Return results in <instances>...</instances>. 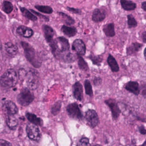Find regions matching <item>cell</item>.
<instances>
[{
    "label": "cell",
    "mask_w": 146,
    "mask_h": 146,
    "mask_svg": "<svg viewBox=\"0 0 146 146\" xmlns=\"http://www.w3.org/2000/svg\"><path fill=\"white\" fill-rule=\"evenodd\" d=\"M88 58L92 61V63L94 65L98 66L100 65V63L103 60L102 55H94L91 54Z\"/></svg>",
    "instance_id": "31"
},
{
    "label": "cell",
    "mask_w": 146,
    "mask_h": 146,
    "mask_svg": "<svg viewBox=\"0 0 146 146\" xmlns=\"http://www.w3.org/2000/svg\"><path fill=\"white\" fill-rule=\"evenodd\" d=\"M18 75L15 70L12 68L7 70L0 78V85L6 88L14 87L18 82Z\"/></svg>",
    "instance_id": "3"
},
{
    "label": "cell",
    "mask_w": 146,
    "mask_h": 146,
    "mask_svg": "<svg viewBox=\"0 0 146 146\" xmlns=\"http://www.w3.org/2000/svg\"><path fill=\"white\" fill-rule=\"evenodd\" d=\"M105 104L110 108L111 111L112 117L113 120H116L121 113V110L115 99L110 98L104 100Z\"/></svg>",
    "instance_id": "9"
},
{
    "label": "cell",
    "mask_w": 146,
    "mask_h": 146,
    "mask_svg": "<svg viewBox=\"0 0 146 146\" xmlns=\"http://www.w3.org/2000/svg\"><path fill=\"white\" fill-rule=\"evenodd\" d=\"M61 106H62V102L60 100H58L56 101L51 107V112L54 116L57 115L61 109Z\"/></svg>",
    "instance_id": "28"
},
{
    "label": "cell",
    "mask_w": 146,
    "mask_h": 146,
    "mask_svg": "<svg viewBox=\"0 0 146 146\" xmlns=\"http://www.w3.org/2000/svg\"><path fill=\"white\" fill-rule=\"evenodd\" d=\"M107 63L110 67L111 70L113 72H117L119 71V64L116 60L115 58L110 54H108V56L107 57Z\"/></svg>",
    "instance_id": "19"
},
{
    "label": "cell",
    "mask_w": 146,
    "mask_h": 146,
    "mask_svg": "<svg viewBox=\"0 0 146 146\" xmlns=\"http://www.w3.org/2000/svg\"><path fill=\"white\" fill-rule=\"evenodd\" d=\"M26 119L31 123L34 124L36 125L39 126H42L43 124V120L39 117H38L35 114L30 113V112H27L26 113Z\"/></svg>",
    "instance_id": "18"
},
{
    "label": "cell",
    "mask_w": 146,
    "mask_h": 146,
    "mask_svg": "<svg viewBox=\"0 0 146 146\" xmlns=\"http://www.w3.org/2000/svg\"><path fill=\"white\" fill-rule=\"evenodd\" d=\"M72 50L76 55L83 56L86 52V46L84 42L80 39H76L72 43Z\"/></svg>",
    "instance_id": "10"
},
{
    "label": "cell",
    "mask_w": 146,
    "mask_h": 146,
    "mask_svg": "<svg viewBox=\"0 0 146 146\" xmlns=\"http://www.w3.org/2000/svg\"><path fill=\"white\" fill-rule=\"evenodd\" d=\"M6 51L10 55H15L18 51V47L11 42H7L5 45Z\"/></svg>",
    "instance_id": "24"
},
{
    "label": "cell",
    "mask_w": 146,
    "mask_h": 146,
    "mask_svg": "<svg viewBox=\"0 0 146 146\" xmlns=\"http://www.w3.org/2000/svg\"><path fill=\"white\" fill-rule=\"evenodd\" d=\"M66 111L68 115L72 119L81 120L83 116L79 106L76 103H72L68 104L66 107Z\"/></svg>",
    "instance_id": "7"
},
{
    "label": "cell",
    "mask_w": 146,
    "mask_h": 146,
    "mask_svg": "<svg viewBox=\"0 0 146 146\" xmlns=\"http://www.w3.org/2000/svg\"><path fill=\"white\" fill-rule=\"evenodd\" d=\"M25 79H26V83L29 89L35 90L38 88L39 85L40 78L39 74L36 70L30 69L26 72Z\"/></svg>",
    "instance_id": "4"
},
{
    "label": "cell",
    "mask_w": 146,
    "mask_h": 146,
    "mask_svg": "<svg viewBox=\"0 0 146 146\" xmlns=\"http://www.w3.org/2000/svg\"><path fill=\"white\" fill-rule=\"evenodd\" d=\"M90 140H89V139L87 138V137H82L79 139L77 145H88L90 144Z\"/></svg>",
    "instance_id": "34"
},
{
    "label": "cell",
    "mask_w": 146,
    "mask_h": 146,
    "mask_svg": "<svg viewBox=\"0 0 146 146\" xmlns=\"http://www.w3.org/2000/svg\"><path fill=\"white\" fill-rule=\"evenodd\" d=\"M67 10H68L69 11H70L71 13H74V14H79L81 13V10L78 9H75V8H73V7H66Z\"/></svg>",
    "instance_id": "37"
},
{
    "label": "cell",
    "mask_w": 146,
    "mask_h": 146,
    "mask_svg": "<svg viewBox=\"0 0 146 146\" xmlns=\"http://www.w3.org/2000/svg\"><path fill=\"white\" fill-rule=\"evenodd\" d=\"M2 48V43H1V42L0 41V50H1Z\"/></svg>",
    "instance_id": "42"
},
{
    "label": "cell",
    "mask_w": 146,
    "mask_h": 146,
    "mask_svg": "<svg viewBox=\"0 0 146 146\" xmlns=\"http://www.w3.org/2000/svg\"><path fill=\"white\" fill-rule=\"evenodd\" d=\"M141 7L144 11H146V2L144 1L141 3Z\"/></svg>",
    "instance_id": "41"
},
{
    "label": "cell",
    "mask_w": 146,
    "mask_h": 146,
    "mask_svg": "<svg viewBox=\"0 0 146 146\" xmlns=\"http://www.w3.org/2000/svg\"><path fill=\"white\" fill-rule=\"evenodd\" d=\"M34 99V96L28 88L22 89L17 98L18 103L22 106H29L33 102Z\"/></svg>",
    "instance_id": "5"
},
{
    "label": "cell",
    "mask_w": 146,
    "mask_h": 146,
    "mask_svg": "<svg viewBox=\"0 0 146 146\" xmlns=\"http://www.w3.org/2000/svg\"><path fill=\"white\" fill-rule=\"evenodd\" d=\"M141 39L144 43H146V31H143L141 34Z\"/></svg>",
    "instance_id": "40"
},
{
    "label": "cell",
    "mask_w": 146,
    "mask_h": 146,
    "mask_svg": "<svg viewBox=\"0 0 146 146\" xmlns=\"http://www.w3.org/2000/svg\"><path fill=\"white\" fill-rule=\"evenodd\" d=\"M103 31L108 37H113L115 35V25L113 23H109L103 26Z\"/></svg>",
    "instance_id": "22"
},
{
    "label": "cell",
    "mask_w": 146,
    "mask_h": 146,
    "mask_svg": "<svg viewBox=\"0 0 146 146\" xmlns=\"http://www.w3.org/2000/svg\"><path fill=\"white\" fill-rule=\"evenodd\" d=\"M6 124L10 129L14 130L17 128L18 121L14 115H6Z\"/></svg>",
    "instance_id": "20"
},
{
    "label": "cell",
    "mask_w": 146,
    "mask_h": 146,
    "mask_svg": "<svg viewBox=\"0 0 146 146\" xmlns=\"http://www.w3.org/2000/svg\"><path fill=\"white\" fill-rule=\"evenodd\" d=\"M106 17V11L103 8L96 9L93 11L92 19L96 23L103 21Z\"/></svg>",
    "instance_id": "14"
},
{
    "label": "cell",
    "mask_w": 146,
    "mask_h": 146,
    "mask_svg": "<svg viewBox=\"0 0 146 146\" xmlns=\"http://www.w3.org/2000/svg\"><path fill=\"white\" fill-rule=\"evenodd\" d=\"M120 4L122 8L126 11H132L136 7V3L130 0H120Z\"/></svg>",
    "instance_id": "23"
},
{
    "label": "cell",
    "mask_w": 146,
    "mask_h": 146,
    "mask_svg": "<svg viewBox=\"0 0 146 146\" xmlns=\"http://www.w3.org/2000/svg\"><path fill=\"white\" fill-rule=\"evenodd\" d=\"M21 44L24 50V54L26 59L31 63L33 66L36 68H39L42 64V60L35 50L29 43L22 41Z\"/></svg>",
    "instance_id": "2"
},
{
    "label": "cell",
    "mask_w": 146,
    "mask_h": 146,
    "mask_svg": "<svg viewBox=\"0 0 146 146\" xmlns=\"http://www.w3.org/2000/svg\"><path fill=\"white\" fill-rule=\"evenodd\" d=\"M2 9L5 13L7 14H9L13 10V6L11 2L5 1L2 3Z\"/></svg>",
    "instance_id": "32"
},
{
    "label": "cell",
    "mask_w": 146,
    "mask_h": 146,
    "mask_svg": "<svg viewBox=\"0 0 146 146\" xmlns=\"http://www.w3.org/2000/svg\"><path fill=\"white\" fill-rule=\"evenodd\" d=\"M48 44L52 54L57 60L65 63H72L75 60V55L70 51V43L66 38L57 37Z\"/></svg>",
    "instance_id": "1"
},
{
    "label": "cell",
    "mask_w": 146,
    "mask_h": 146,
    "mask_svg": "<svg viewBox=\"0 0 146 146\" xmlns=\"http://www.w3.org/2000/svg\"><path fill=\"white\" fill-rule=\"evenodd\" d=\"M124 88L131 93L137 96L140 92L139 84L136 81H129L124 85Z\"/></svg>",
    "instance_id": "13"
},
{
    "label": "cell",
    "mask_w": 146,
    "mask_h": 146,
    "mask_svg": "<svg viewBox=\"0 0 146 146\" xmlns=\"http://www.w3.org/2000/svg\"><path fill=\"white\" fill-rule=\"evenodd\" d=\"M62 32L68 37H72L77 33V29L74 26H68L67 25H63L61 27Z\"/></svg>",
    "instance_id": "21"
},
{
    "label": "cell",
    "mask_w": 146,
    "mask_h": 146,
    "mask_svg": "<svg viewBox=\"0 0 146 146\" xmlns=\"http://www.w3.org/2000/svg\"><path fill=\"white\" fill-rule=\"evenodd\" d=\"M42 30L46 42L49 43L54 39L53 38L55 35V31L51 26L47 25H43L42 26Z\"/></svg>",
    "instance_id": "15"
},
{
    "label": "cell",
    "mask_w": 146,
    "mask_h": 146,
    "mask_svg": "<svg viewBox=\"0 0 146 146\" xmlns=\"http://www.w3.org/2000/svg\"><path fill=\"white\" fill-rule=\"evenodd\" d=\"M26 131L27 137L31 140L39 142L41 139V133L38 127V125L33 124L29 123L26 127Z\"/></svg>",
    "instance_id": "6"
},
{
    "label": "cell",
    "mask_w": 146,
    "mask_h": 146,
    "mask_svg": "<svg viewBox=\"0 0 146 146\" xmlns=\"http://www.w3.org/2000/svg\"><path fill=\"white\" fill-rule=\"evenodd\" d=\"M139 132L141 134V135H145L146 134V131H145V127L143 125H141L139 127Z\"/></svg>",
    "instance_id": "39"
},
{
    "label": "cell",
    "mask_w": 146,
    "mask_h": 146,
    "mask_svg": "<svg viewBox=\"0 0 146 146\" xmlns=\"http://www.w3.org/2000/svg\"><path fill=\"white\" fill-rule=\"evenodd\" d=\"M84 89H85L86 94L92 97L93 96V91H92V87L91 82L89 80L86 79L84 80Z\"/></svg>",
    "instance_id": "30"
},
{
    "label": "cell",
    "mask_w": 146,
    "mask_h": 146,
    "mask_svg": "<svg viewBox=\"0 0 146 146\" xmlns=\"http://www.w3.org/2000/svg\"><path fill=\"white\" fill-rule=\"evenodd\" d=\"M3 108L6 115H15L18 111L16 104L11 100H6L3 104Z\"/></svg>",
    "instance_id": "12"
},
{
    "label": "cell",
    "mask_w": 146,
    "mask_h": 146,
    "mask_svg": "<svg viewBox=\"0 0 146 146\" xmlns=\"http://www.w3.org/2000/svg\"><path fill=\"white\" fill-rule=\"evenodd\" d=\"M17 33L22 37L29 38L33 35L34 31L30 27L25 26H19L17 29Z\"/></svg>",
    "instance_id": "16"
},
{
    "label": "cell",
    "mask_w": 146,
    "mask_h": 146,
    "mask_svg": "<svg viewBox=\"0 0 146 146\" xmlns=\"http://www.w3.org/2000/svg\"><path fill=\"white\" fill-rule=\"evenodd\" d=\"M73 96L75 99L82 101L83 98V90L82 84L79 82H76L72 86Z\"/></svg>",
    "instance_id": "11"
},
{
    "label": "cell",
    "mask_w": 146,
    "mask_h": 146,
    "mask_svg": "<svg viewBox=\"0 0 146 146\" xmlns=\"http://www.w3.org/2000/svg\"><path fill=\"white\" fill-rule=\"evenodd\" d=\"M20 1H21V0H20Z\"/></svg>",
    "instance_id": "44"
},
{
    "label": "cell",
    "mask_w": 146,
    "mask_h": 146,
    "mask_svg": "<svg viewBox=\"0 0 146 146\" xmlns=\"http://www.w3.org/2000/svg\"><path fill=\"white\" fill-rule=\"evenodd\" d=\"M2 16H3V15H2V14L0 13V17H2Z\"/></svg>",
    "instance_id": "43"
},
{
    "label": "cell",
    "mask_w": 146,
    "mask_h": 146,
    "mask_svg": "<svg viewBox=\"0 0 146 146\" xmlns=\"http://www.w3.org/2000/svg\"><path fill=\"white\" fill-rule=\"evenodd\" d=\"M35 9H36L40 13L45 14H51L53 12V10L51 7L49 6H44V5H35Z\"/></svg>",
    "instance_id": "29"
},
{
    "label": "cell",
    "mask_w": 146,
    "mask_h": 146,
    "mask_svg": "<svg viewBox=\"0 0 146 146\" xmlns=\"http://www.w3.org/2000/svg\"><path fill=\"white\" fill-rule=\"evenodd\" d=\"M0 145L1 146H8V145H12V144L9 141L4 140V139H0Z\"/></svg>",
    "instance_id": "38"
},
{
    "label": "cell",
    "mask_w": 146,
    "mask_h": 146,
    "mask_svg": "<svg viewBox=\"0 0 146 146\" xmlns=\"http://www.w3.org/2000/svg\"><path fill=\"white\" fill-rule=\"evenodd\" d=\"M76 58L78 59V65L79 68L84 71H87L89 70V67L87 63L82 58V56L76 55Z\"/></svg>",
    "instance_id": "26"
},
{
    "label": "cell",
    "mask_w": 146,
    "mask_h": 146,
    "mask_svg": "<svg viewBox=\"0 0 146 146\" xmlns=\"http://www.w3.org/2000/svg\"><path fill=\"white\" fill-rule=\"evenodd\" d=\"M84 117L87 124L92 128L96 127L100 122L97 112L93 109L88 110L86 112Z\"/></svg>",
    "instance_id": "8"
},
{
    "label": "cell",
    "mask_w": 146,
    "mask_h": 146,
    "mask_svg": "<svg viewBox=\"0 0 146 146\" xmlns=\"http://www.w3.org/2000/svg\"><path fill=\"white\" fill-rule=\"evenodd\" d=\"M127 25L129 29L136 27L137 26V22L132 15L129 14L127 15Z\"/></svg>",
    "instance_id": "33"
},
{
    "label": "cell",
    "mask_w": 146,
    "mask_h": 146,
    "mask_svg": "<svg viewBox=\"0 0 146 146\" xmlns=\"http://www.w3.org/2000/svg\"><path fill=\"white\" fill-rule=\"evenodd\" d=\"M143 47V44L138 42H133L127 47L126 53L127 55H133L139 52Z\"/></svg>",
    "instance_id": "17"
},
{
    "label": "cell",
    "mask_w": 146,
    "mask_h": 146,
    "mask_svg": "<svg viewBox=\"0 0 146 146\" xmlns=\"http://www.w3.org/2000/svg\"><path fill=\"white\" fill-rule=\"evenodd\" d=\"M58 14L60 15L61 19L66 25L70 26L75 23V20L70 15L62 12H58Z\"/></svg>",
    "instance_id": "25"
},
{
    "label": "cell",
    "mask_w": 146,
    "mask_h": 146,
    "mask_svg": "<svg viewBox=\"0 0 146 146\" xmlns=\"http://www.w3.org/2000/svg\"><path fill=\"white\" fill-rule=\"evenodd\" d=\"M30 10L33 13H34L35 15L39 17L40 18L44 19L46 21H49V18H48L47 17H46V16H45V15H42V14H40V13H38V12H36L35 11H34V10H32V9H30Z\"/></svg>",
    "instance_id": "35"
},
{
    "label": "cell",
    "mask_w": 146,
    "mask_h": 146,
    "mask_svg": "<svg viewBox=\"0 0 146 146\" xmlns=\"http://www.w3.org/2000/svg\"><path fill=\"white\" fill-rule=\"evenodd\" d=\"M102 79L100 77H95L93 80V83L95 86H99L102 84Z\"/></svg>",
    "instance_id": "36"
},
{
    "label": "cell",
    "mask_w": 146,
    "mask_h": 146,
    "mask_svg": "<svg viewBox=\"0 0 146 146\" xmlns=\"http://www.w3.org/2000/svg\"><path fill=\"white\" fill-rule=\"evenodd\" d=\"M20 10L22 12V14L23 15L24 17H25L26 18L33 21H37V17L35 15L33 14L31 12H30L29 10L25 7H20Z\"/></svg>",
    "instance_id": "27"
}]
</instances>
